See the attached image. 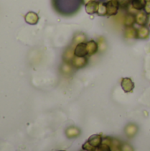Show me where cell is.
Returning a JSON list of instances; mask_svg holds the SVG:
<instances>
[{
	"instance_id": "cell-1",
	"label": "cell",
	"mask_w": 150,
	"mask_h": 151,
	"mask_svg": "<svg viewBox=\"0 0 150 151\" xmlns=\"http://www.w3.org/2000/svg\"><path fill=\"white\" fill-rule=\"evenodd\" d=\"M107 4V16L113 17L117 16L120 8L119 0H109L106 2Z\"/></svg>"
},
{
	"instance_id": "cell-2",
	"label": "cell",
	"mask_w": 150,
	"mask_h": 151,
	"mask_svg": "<svg viewBox=\"0 0 150 151\" xmlns=\"http://www.w3.org/2000/svg\"><path fill=\"white\" fill-rule=\"evenodd\" d=\"M149 15L147 14L144 10L139 11L135 14V24L139 26H146L147 23L149 22Z\"/></svg>"
},
{
	"instance_id": "cell-3",
	"label": "cell",
	"mask_w": 150,
	"mask_h": 151,
	"mask_svg": "<svg viewBox=\"0 0 150 151\" xmlns=\"http://www.w3.org/2000/svg\"><path fill=\"white\" fill-rule=\"evenodd\" d=\"M121 88L125 93H132L134 88V83L131 78L125 77L121 80Z\"/></svg>"
},
{
	"instance_id": "cell-4",
	"label": "cell",
	"mask_w": 150,
	"mask_h": 151,
	"mask_svg": "<svg viewBox=\"0 0 150 151\" xmlns=\"http://www.w3.org/2000/svg\"><path fill=\"white\" fill-rule=\"evenodd\" d=\"M150 36V28L148 26H140L137 28V39L141 40H146L149 39Z\"/></svg>"
},
{
	"instance_id": "cell-5",
	"label": "cell",
	"mask_w": 150,
	"mask_h": 151,
	"mask_svg": "<svg viewBox=\"0 0 150 151\" xmlns=\"http://www.w3.org/2000/svg\"><path fill=\"white\" fill-rule=\"evenodd\" d=\"M88 60L87 57H84V58L74 57V58L72 59L71 64L73 66V68H75V69H81V68H84L88 65Z\"/></svg>"
},
{
	"instance_id": "cell-6",
	"label": "cell",
	"mask_w": 150,
	"mask_h": 151,
	"mask_svg": "<svg viewBox=\"0 0 150 151\" xmlns=\"http://www.w3.org/2000/svg\"><path fill=\"white\" fill-rule=\"evenodd\" d=\"M74 54L75 57H87L88 54V50H87V44L86 42H81L74 46Z\"/></svg>"
},
{
	"instance_id": "cell-7",
	"label": "cell",
	"mask_w": 150,
	"mask_h": 151,
	"mask_svg": "<svg viewBox=\"0 0 150 151\" xmlns=\"http://www.w3.org/2000/svg\"><path fill=\"white\" fill-rule=\"evenodd\" d=\"M75 54H74V45L68 47L64 54H63V61L66 62V63H71L72 61V59L74 58Z\"/></svg>"
},
{
	"instance_id": "cell-8",
	"label": "cell",
	"mask_w": 150,
	"mask_h": 151,
	"mask_svg": "<svg viewBox=\"0 0 150 151\" xmlns=\"http://www.w3.org/2000/svg\"><path fill=\"white\" fill-rule=\"evenodd\" d=\"M98 5H99V1H97V0L89 2L88 4H87L85 5V11H86V12L88 14L93 15V14H95V13L97 12Z\"/></svg>"
},
{
	"instance_id": "cell-9",
	"label": "cell",
	"mask_w": 150,
	"mask_h": 151,
	"mask_svg": "<svg viewBox=\"0 0 150 151\" xmlns=\"http://www.w3.org/2000/svg\"><path fill=\"white\" fill-rule=\"evenodd\" d=\"M86 44H87V50H88V56L95 55L98 51V50H99L98 43L95 40H89L88 42H86Z\"/></svg>"
},
{
	"instance_id": "cell-10",
	"label": "cell",
	"mask_w": 150,
	"mask_h": 151,
	"mask_svg": "<svg viewBox=\"0 0 150 151\" xmlns=\"http://www.w3.org/2000/svg\"><path fill=\"white\" fill-rule=\"evenodd\" d=\"M25 20L29 25H35L39 21V16L34 12H28L25 16Z\"/></svg>"
},
{
	"instance_id": "cell-11",
	"label": "cell",
	"mask_w": 150,
	"mask_h": 151,
	"mask_svg": "<svg viewBox=\"0 0 150 151\" xmlns=\"http://www.w3.org/2000/svg\"><path fill=\"white\" fill-rule=\"evenodd\" d=\"M137 132H138V127L136 125L133 124V123L128 124L125 128V133H126V136L129 137V138L134 137L136 135Z\"/></svg>"
},
{
	"instance_id": "cell-12",
	"label": "cell",
	"mask_w": 150,
	"mask_h": 151,
	"mask_svg": "<svg viewBox=\"0 0 150 151\" xmlns=\"http://www.w3.org/2000/svg\"><path fill=\"white\" fill-rule=\"evenodd\" d=\"M80 130L75 127H70L65 130V135L69 139L76 138V137L80 136Z\"/></svg>"
},
{
	"instance_id": "cell-13",
	"label": "cell",
	"mask_w": 150,
	"mask_h": 151,
	"mask_svg": "<svg viewBox=\"0 0 150 151\" xmlns=\"http://www.w3.org/2000/svg\"><path fill=\"white\" fill-rule=\"evenodd\" d=\"M88 142L93 147H95L96 149V148H98L103 143V137H102L101 134H94V135H91L89 137V139L88 140Z\"/></svg>"
},
{
	"instance_id": "cell-14",
	"label": "cell",
	"mask_w": 150,
	"mask_h": 151,
	"mask_svg": "<svg viewBox=\"0 0 150 151\" xmlns=\"http://www.w3.org/2000/svg\"><path fill=\"white\" fill-rule=\"evenodd\" d=\"M123 24L126 27H133V25L135 24V15L127 12L123 18Z\"/></svg>"
},
{
	"instance_id": "cell-15",
	"label": "cell",
	"mask_w": 150,
	"mask_h": 151,
	"mask_svg": "<svg viewBox=\"0 0 150 151\" xmlns=\"http://www.w3.org/2000/svg\"><path fill=\"white\" fill-rule=\"evenodd\" d=\"M124 35L126 39H134L137 35V28L133 27H126L124 31Z\"/></svg>"
},
{
	"instance_id": "cell-16",
	"label": "cell",
	"mask_w": 150,
	"mask_h": 151,
	"mask_svg": "<svg viewBox=\"0 0 150 151\" xmlns=\"http://www.w3.org/2000/svg\"><path fill=\"white\" fill-rule=\"evenodd\" d=\"M72 69H73V66L72 65L71 63H66V62H64L60 67V71L63 74L65 75H70L72 74Z\"/></svg>"
},
{
	"instance_id": "cell-17",
	"label": "cell",
	"mask_w": 150,
	"mask_h": 151,
	"mask_svg": "<svg viewBox=\"0 0 150 151\" xmlns=\"http://www.w3.org/2000/svg\"><path fill=\"white\" fill-rule=\"evenodd\" d=\"M87 40V35L84 34V33H81V32H79V33H76L74 35V37H73V45H77L79 43H81V42H85Z\"/></svg>"
},
{
	"instance_id": "cell-18",
	"label": "cell",
	"mask_w": 150,
	"mask_h": 151,
	"mask_svg": "<svg viewBox=\"0 0 150 151\" xmlns=\"http://www.w3.org/2000/svg\"><path fill=\"white\" fill-rule=\"evenodd\" d=\"M146 0H131V4L133 7L137 10V11H142L144 10L145 4H146Z\"/></svg>"
},
{
	"instance_id": "cell-19",
	"label": "cell",
	"mask_w": 150,
	"mask_h": 151,
	"mask_svg": "<svg viewBox=\"0 0 150 151\" xmlns=\"http://www.w3.org/2000/svg\"><path fill=\"white\" fill-rule=\"evenodd\" d=\"M96 14L98 16H101V17L107 16V4H106V2H99L98 10H97Z\"/></svg>"
},
{
	"instance_id": "cell-20",
	"label": "cell",
	"mask_w": 150,
	"mask_h": 151,
	"mask_svg": "<svg viewBox=\"0 0 150 151\" xmlns=\"http://www.w3.org/2000/svg\"><path fill=\"white\" fill-rule=\"evenodd\" d=\"M82 150L85 151H95V148L93 147L88 142H86L82 145Z\"/></svg>"
},
{
	"instance_id": "cell-21",
	"label": "cell",
	"mask_w": 150,
	"mask_h": 151,
	"mask_svg": "<svg viewBox=\"0 0 150 151\" xmlns=\"http://www.w3.org/2000/svg\"><path fill=\"white\" fill-rule=\"evenodd\" d=\"M95 151H111V147L108 144L102 143L98 148L95 149Z\"/></svg>"
},
{
	"instance_id": "cell-22",
	"label": "cell",
	"mask_w": 150,
	"mask_h": 151,
	"mask_svg": "<svg viewBox=\"0 0 150 151\" xmlns=\"http://www.w3.org/2000/svg\"><path fill=\"white\" fill-rule=\"evenodd\" d=\"M97 43H98V47H99V50H104V49L106 48L105 41H104V39H103V37L99 38V40H98Z\"/></svg>"
},
{
	"instance_id": "cell-23",
	"label": "cell",
	"mask_w": 150,
	"mask_h": 151,
	"mask_svg": "<svg viewBox=\"0 0 150 151\" xmlns=\"http://www.w3.org/2000/svg\"><path fill=\"white\" fill-rule=\"evenodd\" d=\"M122 151H133V149L131 145L127 144V143H125V144H122Z\"/></svg>"
},
{
	"instance_id": "cell-24",
	"label": "cell",
	"mask_w": 150,
	"mask_h": 151,
	"mask_svg": "<svg viewBox=\"0 0 150 151\" xmlns=\"http://www.w3.org/2000/svg\"><path fill=\"white\" fill-rule=\"evenodd\" d=\"M144 11L146 12V13H147V14L150 15V0L149 1H147V2H146L145 7H144Z\"/></svg>"
},
{
	"instance_id": "cell-25",
	"label": "cell",
	"mask_w": 150,
	"mask_h": 151,
	"mask_svg": "<svg viewBox=\"0 0 150 151\" xmlns=\"http://www.w3.org/2000/svg\"><path fill=\"white\" fill-rule=\"evenodd\" d=\"M81 1H82V4L86 5V4H88L89 2H92V1H95V0H81Z\"/></svg>"
},
{
	"instance_id": "cell-26",
	"label": "cell",
	"mask_w": 150,
	"mask_h": 151,
	"mask_svg": "<svg viewBox=\"0 0 150 151\" xmlns=\"http://www.w3.org/2000/svg\"><path fill=\"white\" fill-rule=\"evenodd\" d=\"M97 1H99V2H103L104 0H97Z\"/></svg>"
},
{
	"instance_id": "cell-27",
	"label": "cell",
	"mask_w": 150,
	"mask_h": 151,
	"mask_svg": "<svg viewBox=\"0 0 150 151\" xmlns=\"http://www.w3.org/2000/svg\"><path fill=\"white\" fill-rule=\"evenodd\" d=\"M58 151H65V150H58Z\"/></svg>"
},
{
	"instance_id": "cell-28",
	"label": "cell",
	"mask_w": 150,
	"mask_h": 151,
	"mask_svg": "<svg viewBox=\"0 0 150 151\" xmlns=\"http://www.w3.org/2000/svg\"><path fill=\"white\" fill-rule=\"evenodd\" d=\"M149 28H150V23H149Z\"/></svg>"
},
{
	"instance_id": "cell-29",
	"label": "cell",
	"mask_w": 150,
	"mask_h": 151,
	"mask_svg": "<svg viewBox=\"0 0 150 151\" xmlns=\"http://www.w3.org/2000/svg\"><path fill=\"white\" fill-rule=\"evenodd\" d=\"M108 1H109V0H108Z\"/></svg>"
}]
</instances>
